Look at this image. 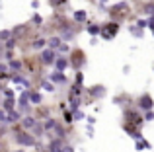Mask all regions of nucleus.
<instances>
[{
    "instance_id": "f257e3e1",
    "label": "nucleus",
    "mask_w": 154,
    "mask_h": 152,
    "mask_svg": "<svg viewBox=\"0 0 154 152\" xmlns=\"http://www.w3.org/2000/svg\"><path fill=\"white\" fill-rule=\"evenodd\" d=\"M115 31H117V23L107 26V27L103 29V37H113V35H115Z\"/></svg>"
},
{
    "instance_id": "f03ea898",
    "label": "nucleus",
    "mask_w": 154,
    "mask_h": 152,
    "mask_svg": "<svg viewBox=\"0 0 154 152\" xmlns=\"http://www.w3.org/2000/svg\"><path fill=\"white\" fill-rule=\"evenodd\" d=\"M76 57H74V66H78V65H82V62H84V53H82V51H76Z\"/></svg>"
},
{
    "instance_id": "7ed1b4c3",
    "label": "nucleus",
    "mask_w": 154,
    "mask_h": 152,
    "mask_svg": "<svg viewBox=\"0 0 154 152\" xmlns=\"http://www.w3.org/2000/svg\"><path fill=\"white\" fill-rule=\"evenodd\" d=\"M43 55H45V57H43V61H45V62H53V59H55V57H53V51H45Z\"/></svg>"
},
{
    "instance_id": "20e7f679",
    "label": "nucleus",
    "mask_w": 154,
    "mask_h": 152,
    "mask_svg": "<svg viewBox=\"0 0 154 152\" xmlns=\"http://www.w3.org/2000/svg\"><path fill=\"white\" fill-rule=\"evenodd\" d=\"M86 18V14H84V12H76V20H84Z\"/></svg>"
}]
</instances>
